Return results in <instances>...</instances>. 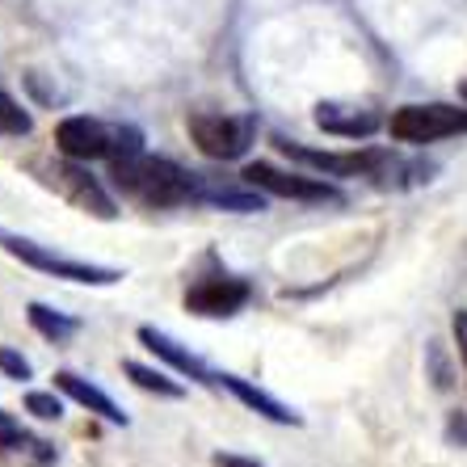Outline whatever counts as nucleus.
<instances>
[{"mask_svg":"<svg viewBox=\"0 0 467 467\" xmlns=\"http://www.w3.org/2000/svg\"><path fill=\"white\" fill-rule=\"evenodd\" d=\"M467 130V106H446V101H425V106L391 109L388 135L396 143H438Z\"/></svg>","mask_w":467,"mask_h":467,"instance_id":"nucleus-8","label":"nucleus"},{"mask_svg":"<svg viewBox=\"0 0 467 467\" xmlns=\"http://www.w3.org/2000/svg\"><path fill=\"white\" fill-rule=\"evenodd\" d=\"M185 130L207 161H240L257 140V119L253 114H202L198 109L185 119Z\"/></svg>","mask_w":467,"mask_h":467,"instance_id":"nucleus-7","label":"nucleus"},{"mask_svg":"<svg viewBox=\"0 0 467 467\" xmlns=\"http://www.w3.org/2000/svg\"><path fill=\"white\" fill-rule=\"evenodd\" d=\"M194 182H198L194 169L152 152H135L109 164V190L143 211L194 207Z\"/></svg>","mask_w":467,"mask_h":467,"instance_id":"nucleus-1","label":"nucleus"},{"mask_svg":"<svg viewBox=\"0 0 467 467\" xmlns=\"http://www.w3.org/2000/svg\"><path fill=\"white\" fill-rule=\"evenodd\" d=\"M240 177L249 185H257L261 194L270 198H286V202H304V207H341L346 202V194H341L333 182H325V173L320 177H307V173H291V169H278V164L270 161H253L240 169Z\"/></svg>","mask_w":467,"mask_h":467,"instance_id":"nucleus-6","label":"nucleus"},{"mask_svg":"<svg viewBox=\"0 0 467 467\" xmlns=\"http://www.w3.org/2000/svg\"><path fill=\"white\" fill-rule=\"evenodd\" d=\"M463 101H467V85H463Z\"/></svg>","mask_w":467,"mask_h":467,"instance_id":"nucleus-23","label":"nucleus"},{"mask_svg":"<svg viewBox=\"0 0 467 467\" xmlns=\"http://www.w3.org/2000/svg\"><path fill=\"white\" fill-rule=\"evenodd\" d=\"M451 333H455V346H459V362H463V370H467V312L451 316Z\"/></svg>","mask_w":467,"mask_h":467,"instance_id":"nucleus-21","label":"nucleus"},{"mask_svg":"<svg viewBox=\"0 0 467 467\" xmlns=\"http://www.w3.org/2000/svg\"><path fill=\"white\" fill-rule=\"evenodd\" d=\"M64 391H26V413H34L38 421H59L64 417Z\"/></svg>","mask_w":467,"mask_h":467,"instance_id":"nucleus-19","label":"nucleus"},{"mask_svg":"<svg viewBox=\"0 0 467 467\" xmlns=\"http://www.w3.org/2000/svg\"><path fill=\"white\" fill-rule=\"evenodd\" d=\"M316 127L325 135H337V140H367L388 122L367 106H341V101H320L316 106Z\"/></svg>","mask_w":467,"mask_h":467,"instance_id":"nucleus-13","label":"nucleus"},{"mask_svg":"<svg viewBox=\"0 0 467 467\" xmlns=\"http://www.w3.org/2000/svg\"><path fill=\"white\" fill-rule=\"evenodd\" d=\"M59 446L26 430L9 409H0V467H59Z\"/></svg>","mask_w":467,"mask_h":467,"instance_id":"nucleus-10","label":"nucleus"},{"mask_svg":"<svg viewBox=\"0 0 467 467\" xmlns=\"http://www.w3.org/2000/svg\"><path fill=\"white\" fill-rule=\"evenodd\" d=\"M274 148L283 156H291L295 164H307L316 173L333 177V182H349V177H388L396 169L388 148H349V152H320L307 143H295L286 135H274Z\"/></svg>","mask_w":467,"mask_h":467,"instance_id":"nucleus-5","label":"nucleus"},{"mask_svg":"<svg viewBox=\"0 0 467 467\" xmlns=\"http://www.w3.org/2000/svg\"><path fill=\"white\" fill-rule=\"evenodd\" d=\"M223 391H228V396H236L244 409H253L257 417H265V421H274V425H304V417L295 413L291 404L274 400L270 391L253 388L249 379H240V375H232V370H223Z\"/></svg>","mask_w":467,"mask_h":467,"instance_id":"nucleus-15","label":"nucleus"},{"mask_svg":"<svg viewBox=\"0 0 467 467\" xmlns=\"http://www.w3.org/2000/svg\"><path fill=\"white\" fill-rule=\"evenodd\" d=\"M0 375H9V379H30L34 375V367H30V358L26 354H17L13 346H0Z\"/></svg>","mask_w":467,"mask_h":467,"instance_id":"nucleus-20","label":"nucleus"},{"mask_svg":"<svg viewBox=\"0 0 467 467\" xmlns=\"http://www.w3.org/2000/svg\"><path fill=\"white\" fill-rule=\"evenodd\" d=\"M30 173H34V182L47 185L55 198H64L67 207H77L80 215L101 219V223L119 219V202H114V194H109L98 177L88 173L85 161H72V156H64V161H34Z\"/></svg>","mask_w":467,"mask_h":467,"instance_id":"nucleus-3","label":"nucleus"},{"mask_svg":"<svg viewBox=\"0 0 467 467\" xmlns=\"http://www.w3.org/2000/svg\"><path fill=\"white\" fill-rule=\"evenodd\" d=\"M253 299V283L240 278V274H207V278H194L185 286V312L202 316V320H228V316L244 312Z\"/></svg>","mask_w":467,"mask_h":467,"instance_id":"nucleus-9","label":"nucleus"},{"mask_svg":"<svg viewBox=\"0 0 467 467\" xmlns=\"http://www.w3.org/2000/svg\"><path fill=\"white\" fill-rule=\"evenodd\" d=\"M30 130H34L30 109H26L17 98H9L5 88H0V140H26Z\"/></svg>","mask_w":467,"mask_h":467,"instance_id":"nucleus-18","label":"nucleus"},{"mask_svg":"<svg viewBox=\"0 0 467 467\" xmlns=\"http://www.w3.org/2000/svg\"><path fill=\"white\" fill-rule=\"evenodd\" d=\"M26 320H30V328L38 333L43 341H51V346H67V341L77 337L80 328V316H67V312H55L51 304H26Z\"/></svg>","mask_w":467,"mask_h":467,"instance_id":"nucleus-16","label":"nucleus"},{"mask_svg":"<svg viewBox=\"0 0 467 467\" xmlns=\"http://www.w3.org/2000/svg\"><path fill=\"white\" fill-rule=\"evenodd\" d=\"M122 375H127V379L135 383L140 391L161 396V400H182V396H185V383L173 379V375H169V370H161V367H143V362L127 358V362H122Z\"/></svg>","mask_w":467,"mask_h":467,"instance_id":"nucleus-17","label":"nucleus"},{"mask_svg":"<svg viewBox=\"0 0 467 467\" xmlns=\"http://www.w3.org/2000/svg\"><path fill=\"white\" fill-rule=\"evenodd\" d=\"M51 388H55V391H64L67 400L80 404V409H88V413H98L101 421H109V425H127V413H122L119 404L109 400V396L98 388V383H88L85 375H77V370H55V375H51Z\"/></svg>","mask_w":467,"mask_h":467,"instance_id":"nucleus-14","label":"nucleus"},{"mask_svg":"<svg viewBox=\"0 0 467 467\" xmlns=\"http://www.w3.org/2000/svg\"><path fill=\"white\" fill-rule=\"evenodd\" d=\"M0 249L17 257L22 265L38 274H51V278H64V283H80V286H114L122 283V270L114 265H93V261H77V257H64V253L47 249L38 240L30 236H17V232H5L0 228Z\"/></svg>","mask_w":467,"mask_h":467,"instance_id":"nucleus-4","label":"nucleus"},{"mask_svg":"<svg viewBox=\"0 0 467 467\" xmlns=\"http://www.w3.org/2000/svg\"><path fill=\"white\" fill-rule=\"evenodd\" d=\"M143 130L135 122H106V119H88V114H72V119L55 122V152L72 156V161H122V156L148 152L143 148Z\"/></svg>","mask_w":467,"mask_h":467,"instance_id":"nucleus-2","label":"nucleus"},{"mask_svg":"<svg viewBox=\"0 0 467 467\" xmlns=\"http://www.w3.org/2000/svg\"><path fill=\"white\" fill-rule=\"evenodd\" d=\"M140 346L143 349H152L161 362H169V367L177 370V375H185V379H194V383H202V388H211V391H223V370H215V367H207V362L198 358V354H190V349L182 346V341H173L164 328H156V325H140Z\"/></svg>","mask_w":467,"mask_h":467,"instance_id":"nucleus-11","label":"nucleus"},{"mask_svg":"<svg viewBox=\"0 0 467 467\" xmlns=\"http://www.w3.org/2000/svg\"><path fill=\"white\" fill-rule=\"evenodd\" d=\"M270 194H261L257 185H249L244 177L236 182H223V177H211V173H198L194 182V207H215V211H236V215H257L265 211Z\"/></svg>","mask_w":467,"mask_h":467,"instance_id":"nucleus-12","label":"nucleus"},{"mask_svg":"<svg viewBox=\"0 0 467 467\" xmlns=\"http://www.w3.org/2000/svg\"><path fill=\"white\" fill-rule=\"evenodd\" d=\"M211 463H215V467H265L261 459H253V455H232V451H215V455H211Z\"/></svg>","mask_w":467,"mask_h":467,"instance_id":"nucleus-22","label":"nucleus"}]
</instances>
